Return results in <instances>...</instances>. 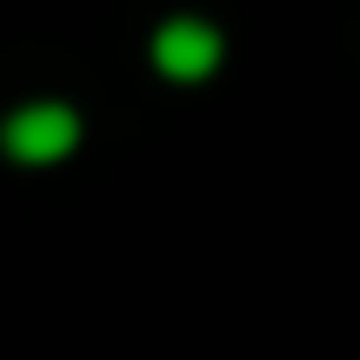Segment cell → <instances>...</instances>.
<instances>
[{"mask_svg":"<svg viewBox=\"0 0 360 360\" xmlns=\"http://www.w3.org/2000/svg\"><path fill=\"white\" fill-rule=\"evenodd\" d=\"M0 141H7L13 160H60L67 147L80 141V120L67 114V107H20V114L0 127Z\"/></svg>","mask_w":360,"mask_h":360,"instance_id":"cell-1","label":"cell"},{"mask_svg":"<svg viewBox=\"0 0 360 360\" xmlns=\"http://www.w3.org/2000/svg\"><path fill=\"white\" fill-rule=\"evenodd\" d=\"M154 60H160V74H174V80H207L220 67V34L207 20H167L160 40H154Z\"/></svg>","mask_w":360,"mask_h":360,"instance_id":"cell-2","label":"cell"}]
</instances>
